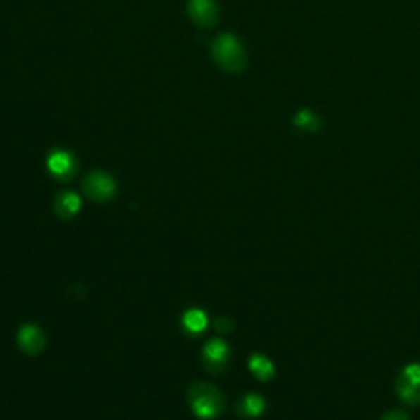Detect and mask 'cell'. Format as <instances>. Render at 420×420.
I'll use <instances>...</instances> for the list:
<instances>
[{
	"label": "cell",
	"mask_w": 420,
	"mask_h": 420,
	"mask_svg": "<svg viewBox=\"0 0 420 420\" xmlns=\"http://www.w3.org/2000/svg\"><path fill=\"white\" fill-rule=\"evenodd\" d=\"M189 402L192 411L201 419H214L223 412L225 401L222 393L212 384L196 383L189 391Z\"/></svg>",
	"instance_id": "obj_2"
},
{
	"label": "cell",
	"mask_w": 420,
	"mask_h": 420,
	"mask_svg": "<svg viewBox=\"0 0 420 420\" xmlns=\"http://www.w3.org/2000/svg\"><path fill=\"white\" fill-rule=\"evenodd\" d=\"M44 343H47L44 333L38 327H35V325H25V327L20 330L18 345L22 347L25 353L38 354L39 352H43Z\"/></svg>",
	"instance_id": "obj_6"
},
{
	"label": "cell",
	"mask_w": 420,
	"mask_h": 420,
	"mask_svg": "<svg viewBox=\"0 0 420 420\" xmlns=\"http://www.w3.org/2000/svg\"><path fill=\"white\" fill-rule=\"evenodd\" d=\"M264 411V401L257 394H248L247 397L240 402V412L247 417H258Z\"/></svg>",
	"instance_id": "obj_11"
},
{
	"label": "cell",
	"mask_w": 420,
	"mask_h": 420,
	"mask_svg": "<svg viewBox=\"0 0 420 420\" xmlns=\"http://www.w3.org/2000/svg\"><path fill=\"white\" fill-rule=\"evenodd\" d=\"M215 327H217L220 332H228L230 328H232V320L228 319H220L217 323H215Z\"/></svg>",
	"instance_id": "obj_14"
},
{
	"label": "cell",
	"mask_w": 420,
	"mask_h": 420,
	"mask_svg": "<svg viewBox=\"0 0 420 420\" xmlns=\"http://www.w3.org/2000/svg\"><path fill=\"white\" fill-rule=\"evenodd\" d=\"M383 420H409V417L406 414L401 412V411H396V412H389L384 416Z\"/></svg>",
	"instance_id": "obj_15"
},
{
	"label": "cell",
	"mask_w": 420,
	"mask_h": 420,
	"mask_svg": "<svg viewBox=\"0 0 420 420\" xmlns=\"http://www.w3.org/2000/svg\"><path fill=\"white\" fill-rule=\"evenodd\" d=\"M397 396L409 406H419L420 404V383H414L404 374H399L396 381Z\"/></svg>",
	"instance_id": "obj_8"
},
{
	"label": "cell",
	"mask_w": 420,
	"mask_h": 420,
	"mask_svg": "<svg viewBox=\"0 0 420 420\" xmlns=\"http://www.w3.org/2000/svg\"><path fill=\"white\" fill-rule=\"evenodd\" d=\"M214 61L227 73H240L247 66V56L242 43L230 33H222L212 43Z\"/></svg>",
	"instance_id": "obj_1"
},
{
	"label": "cell",
	"mask_w": 420,
	"mask_h": 420,
	"mask_svg": "<svg viewBox=\"0 0 420 420\" xmlns=\"http://www.w3.org/2000/svg\"><path fill=\"white\" fill-rule=\"evenodd\" d=\"M81 209V199L74 192H63L61 196L56 197L54 202V212L61 218H71L79 212Z\"/></svg>",
	"instance_id": "obj_9"
},
{
	"label": "cell",
	"mask_w": 420,
	"mask_h": 420,
	"mask_svg": "<svg viewBox=\"0 0 420 420\" xmlns=\"http://www.w3.org/2000/svg\"><path fill=\"white\" fill-rule=\"evenodd\" d=\"M82 189L86 192V196L92 199V201L105 202L115 196L117 184H115L110 174L104 171H92L84 179Z\"/></svg>",
	"instance_id": "obj_3"
},
{
	"label": "cell",
	"mask_w": 420,
	"mask_h": 420,
	"mask_svg": "<svg viewBox=\"0 0 420 420\" xmlns=\"http://www.w3.org/2000/svg\"><path fill=\"white\" fill-rule=\"evenodd\" d=\"M204 357H206V366L210 371H220L223 369L225 363L228 359V347L222 340H210L204 348Z\"/></svg>",
	"instance_id": "obj_7"
},
{
	"label": "cell",
	"mask_w": 420,
	"mask_h": 420,
	"mask_svg": "<svg viewBox=\"0 0 420 420\" xmlns=\"http://www.w3.org/2000/svg\"><path fill=\"white\" fill-rule=\"evenodd\" d=\"M48 169L53 176L58 179H63L66 181L71 176H74V169H76V164H74V159L69 153L66 152H53L48 158Z\"/></svg>",
	"instance_id": "obj_5"
},
{
	"label": "cell",
	"mask_w": 420,
	"mask_h": 420,
	"mask_svg": "<svg viewBox=\"0 0 420 420\" xmlns=\"http://www.w3.org/2000/svg\"><path fill=\"white\" fill-rule=\"evenodd\" d=\"M183 323H184V327L189 330V332L199 333L206 328L207 317H206V314L201 311H189L186 315H184Z\"/></svg>",
	"instance_id": "obj_12"
},
{
	"label": "cell",
	"mask_w": 420,
	"mask_h": 420,
	"mask_svg": "<svg viewBox=\"0 0 420 420\" xmlns=\"http://www.w3.org/2000/svg\"><path fill=\"white\" fill-rule=\"evenodd\" d=\"M292 122L299 128H306L309 132H315L319 128V120L311 110H299V112L294 115Z\"/></svg>",
	"instance_id": "obj_13"
},
{
	"label": "cell",
	"mask_w": 420,
	"mask_h": 420,
	"mask_svg": "<svg viewBox=\"0 0 420 420\" xmlns=\"http://www.w3.org/2000/svg\"><path fill=\"white\" fill-rule=\"evenodd\" d=\"M187 13L192 22L201 28H212L218 18L215 0H189Z\"/></svg>",
	"instance_id": "obj_4"
},
{
	"label": "cell",
	"mask_w": 420,
	"mask_h": 420,
	"mask_svg": "<svg viewBox=\"0 0 420 420\" xmlns=\"http://www.w3.org/2000/svg\"><path fill=\"white\" fill-rule=\"evenodd\" d=\"M249 369H252L254 376L261 379V381H268V379L274 376L273 363L269 362L266 357H263V354H253V357L249 358Z\"/></svg>",
	"instance_id": "obj_10"
}]
</instances>
